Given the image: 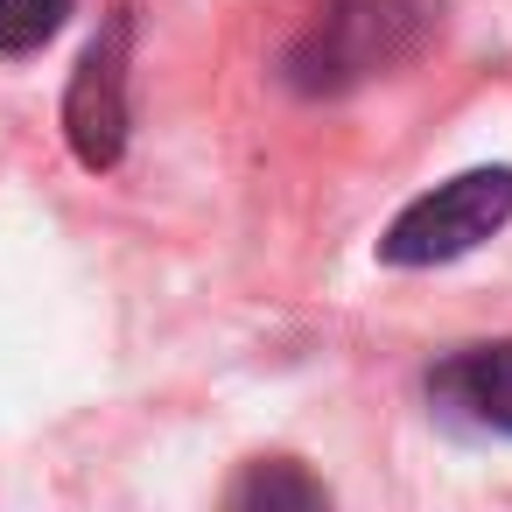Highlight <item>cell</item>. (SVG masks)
I'll return each mask as SVG.
<instances>
[{
	"label": "cell",
	"instance_id": "obj_1",
	"mask_svg": "<svg viewBox=\"0 0 512 512\" xmlns=\"http://www.w3.org/2000/svg\"><path fill=\"white\" fill-rule=\"evenodd\" d=\"M428 36H435L428 0H323L302 22V36L281 50V78L309 99H337L421 57Z\"/></svg>",
	"mask_w": 512,
	"mask_h": 512
},
{
	"label": "cell",
	"instance_id": "obj_2",
	"mask_svg": "<svg viewBox=\"0 0 512 512\" xmlns=\"http://www.w3.org/2000/svg\"><path fill=\"white\" fill-rule=\"evenodd\" d=\"M505 225H512V169H463V176L435 183L428 197H414L379 232V260L386 267H442V260L477 253Z\"/></svg>",
	"mask_w": 512,
	"mask_h": 512
},
{
	"label": "cell",
	"instance_id": "obj_3",
	"mask_svg": "<svg viewBox=\"0 0 512 512\" xmlns=\"http://www.w3.org/2000/svg\"><path fill=\"white\" fill-rule=\"evenodd\" d=\"M127 64H134V22H127V15H113V22L92 36V50L78 57L71 92H64V141H71V155H78L92 176L120 169L127 134H134Z\"/></svg>",
	"mask_w": 512,
	"mask_h": 512
},
{
	"label": "cell",
	"instance_id": "obj_4",
	"mask_svg": "<svg viewBox=\"0 0 512 512\" xmlns=\"http://www.w3.org/2000/svg\"><path fill=\"white\" fill-rule=\"evenodd\" d=\"M428 400L484 435H512V337L498 344H463L456 358H442L428 372Z\"/></svg>",
	"mask_w": 512,
	"mask_h": 512
},
{
	"label": "cell",
	"instance_id": "obj_5",
	"mask_svg": "<svg viewBox=\"0 0 512 512\" xmlns=\"http://www.w3.org/2000/svg\"><path fill=\"white\" fill-rule=\"evenodd\" d=\"M225 512H337V505H330V484L309 463H295V456H253L232 477Z\"/></svg>",
	"mask_w": 512,
	"mask_h": 512
},
{
	"label": "cell",
	"instance_id": "obj_6",
	"mask_svg": "<svg viewBox=\"0 0 512 512\" xmlns=\"http://www.w3.org/2000/svg\"><path fill=\"white\" fill-rule=\"evenodd\" d=\"M78 0H0V57H36L64 22H71Z\"/></svg>",
	"mask_w": 512,
	"mask_h": 512
}]
</instances>
